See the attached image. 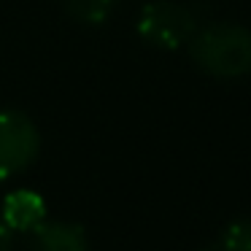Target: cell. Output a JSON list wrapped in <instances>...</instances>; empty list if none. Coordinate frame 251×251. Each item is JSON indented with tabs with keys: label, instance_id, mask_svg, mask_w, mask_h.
I'll list each match as a JSON object with an SVG mask.
<instances>
[{
	"label": "cell",
	"instance_id": "obj_5",
	"mask_svg": "<svg viewBox=\"0 0 251 251\" xmlns=\"http://www.w3.org/2000/svg\"><path fill=\"white\" fill-rule=\"evenodd\" d=\"M33 235V251H89L84 227L73 222H44Z\"/></svg>",
	"mask_w": 251,
	"mask_h": 251
},
{
	"label": "cell",
	"instance_id": "obj_8",
	"mask_svg": "<svg viewBox=\"0 0 251 251\" xmlns=\"http://www.w3.org/2000/svg\"><path fill=\"white\" fill-rule=\"evenodd\" d=\"M14 249V229L6 224L3 213H0V251H11Z\"/></svg>",
	"mask_w": 251,
	"mask_h": 251
},
{
	"label": "cell",
	"instance_id": "obj_6",
	"mask_svg": "<svg viewBox=\"0 0 251 251\" xmlns=\"http://www.w3.org/2000/svg\"><path fill=\"white\" fill-rule=\"evenodd\" d=\"M62 8L73 22L84 25V27H100L111 19L116 0H62Z\"/></svg>",
	"mask_w": 251,
	"mask_h": 251
},
{
	"label": "cell",
	"instance_id": "obj_1",
	"mask_svg": "<svg viewBox=\"0 0 251 251\" xmlns=\"http://www.w3.org/2000/svg\"><path fill=\"white\" fill-rule=\"evenodd\" d=\"M186 51L197 71L216 81H238L251 73V30L246 25H200Z\"/></svg>",
	"mask_w": 251,
	"mask_h": 251
},
{
	"label": "cell",
	"instance_id": "obj_9",
	"mask_svg": "<svg viewBox=\"0 0 251 251\" xmlns=\"http://www.w3.org/2000/svg\"><path fill=\"white\" fill-rule=\"evenodd\" d=\"M208 251H213V249H208Z\"/></svg>",
	"mask_w": 251,
	"mask_h": 251
},
{
	"label": "cell",
	"instance_id": "obj_7",
	"mask_svg": "<svg viewBox=\"0 0 251 251\" xmlns=\"http://www.w3.org/2000/svg\"><path fill=\"white\" fill-rule=\"evenodd\" d=\"M213 251H251V219H240L224 227Z\"/></svg>",
	"mask_w": 251,
	"mask_h": 251
},
{
	"label": "cell",
	"instance_id": "obj_4",
	"mask_svg": "<svg viewBox=\"0 0 251 251\" xmlns=\"http://www.w3.org/2000/svg\"><path fill=\"white\" fill-rule=\"evenodd\" d=\"M0 213L14 232H35L46 222V202L33 189H17L6 195Z\"/></svg>",
	"mask_w": 251,
	"mask_h": 251
},
{
	"label": "cell",
	"instance_id": "obj_2",
	"mask_svg": "<svg viewBox=\"0 0 251 251\" xmlns=\"http://www.w3.org/2000/svg\"><path fill=\"white\" fill-rule=\"evenodd\" d=\"M200 19L189 6L178 0H151L138 11L135 30L146 46L157 51H178L186 49L195 38Z\"/></svg>",
	"mask_w": 251,
	"mask_h": 251
},
{
	"label": "cell",
	"instance_id": "obj_3",
	"mask_svg": "<svg viewBox=\"0 0 251 251\" xmlns=\"http://www.w3.org/2000/svg\"><path fill=\"white\" fill-rule=\"evenodd\" d=\"M41 132L25 111H0V181L25 173L38 159Z\"/></svg>",
	"mask_w": 251,
	"mask_h": 251
}]
</instances>
